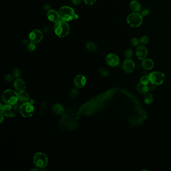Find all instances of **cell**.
I'll list each match as a JSON object with an SVG mask.
<instances>
[{
	"label": "cell",
	"instance_id": "obj_17",
	"mask_svg": "<svg viewBox=\"0 0 171 171\" xmlns=\"http://www.w3.org/2000/svg\"><path fill=\"white\" fill-rule=\"evenodd\" d=\"M130 7L132 11L133 12H138L140 11L142 9V6L140 2L137 0H133L130 2Z\"/></svg>",
	"mask_w": 171,
	"mask_h": 171
},
{
	"label": "cell",
	"instance_id": "obj_6",
	"mask_svg": "<svg viewBox=\"0 0 171 171\" xmlns=\"http://www.w3.org/2000/svg\"><path fill=\"white\" fill-rule=\"evenodd\" d=\"M19 111L24 118H29L32 116L34 111L32 104L29 102L23 103L19 106Z\"/></svg>",
	"mask_w": 171,
	"mask_h": 171
},
{
	"label": "cell",
	"instance_id": "obj_23",
	"mask_svg": "<svg viewBox=\"0 0 171 171\" xmlns=\"http://www.w3.org/2000/svg\"><path fill=\"white\" fill-rule=\"evenodd\" d=\"M98 73L100 76H102L103 77H106L109 76L110 72L105 68H100L98 70Z\"/></svg>",
	"mask_w": 171,
	"mask_h": 171
},
{
	"label": "cell",
	"instance_id": "obj_27",
	"mask_svg": "<svg viewBox=\"0 0 171 171\" xmlns=\"http://www.w3.org/2000/svg\"><path fill=\"white\" fill-rule=\"evenodd\" d=\"M12 74L15 78H18L20 76V70L18 68H14L12 71Z\"/></svg>",
	"mask_w": 171,
	"mask_h": 171
},
{
	"label": "cell",
	"instance_id": "obj_37",
	"mask_svg": "<svg viewBox=\"0 0 171 171\" xmlns=\"http://www.w3.org/2000/svg\"><path fill=\"white\" fill-rule=\"evenodd\" d=\"M38 170L37 168H34L31 170V171H38Z\"/></svg>",
	"mask_w": 171,
	"mask_h": 171
},
{
	"label": "cell",
	"instance_id": "obj_31",
	"mask_svg": "<svg viewBox=\"0 0 171 171\" xmlns=\"http://www.w3.org/2000/svg\"><path fill=\"white\" fill-rule=\"evenodd\" d=\"M78 91L76 89H73L70 92V97L72 98H76L78 95Z\"/></svg>",
	"mask_w": 171,
	"mask_h": 171
},
{
	"label": "cell",
	"instance_id": "obj_4",
	"mask_svg": "<svg viewBox=\"0 0 171 171\" xmlns=\"http://www.w3.org/2000/svg\"><path fill=\"white\" fill-rule=\"evenodd\" d=\"M142 16L138 12H133L127 18V22L132 27H139L142 24Z\"/></svg>",
	"mask_w": 171,
	"mask_h": 171
},
{
	"label": "cell",
	"instance_id": "obj_11",
	"mask_svg": "<svg viewBox=\"0 0 171 171\" xmlns=\"http://www.w3.org/2000/svg\"><path fill=\"white\" fill-rule=\"evenodd\" d=\"M123 68L127 73H132L135 68V63L130 59H127L123 61Z\"/></svg>",
	"mask_w": 171,
	"mask_h": 171
},
{
	"label": "cell",
	"instance_id": "obj_34",
	"mask_svg": "<svg viewBox=\"0 0 171 171\" xmlns=\"http://www.w3.org/2000/svg\"><path fill=\"white\" fill-rule=\"evenodd\" d=\"M82 1V0H71L72 3L76 6L79 5L81 3Z\"/></svg>",
	"mask_w": 171,
	"mask_h": 171
},
{
	"label": "cell",
	"instance_id": "obj_19",
	"mask_svg": "<svg viewBox=\"0 0 171 171\" xmlns=\"http://www.w3.org/2000/svg\"><path fill=\"white\" fill-rule=\"evenodd\" d=\"M52 110L57 115H62L64 111V109L62 105L59 103H55L52 106Z\"/></svg>",
	"mask_w": 171,
	"mask_h": 171
},
{
	"label": "cell",
	"instance_id": "obj_20",
	"mask_svg": "<svg viewBox=\"0 0 171 171\" xmlns=\"http://www.w3.org/2000/svg\"><path fill=\"white\" fill-rule=\"evenodd\" d=\"M19 100L20 102L22 103H27L29 100V94L25 92V91L19 92L18 93Z\"/></svg>",
	"mask_w": 171,
	"mask_h": 171
},
{
	"label": "cell",
	"instance_id": "obj_7",
	"mask_svg": "<svg viewBox=\"0 0 171 171\" xmlns=\"http://www.w3.org/2000/svg\"><path fill=\"white\" fill-rule=\"evenodd\" d=\"M150 81L155 86H159L164 82L165 76L162 72L155 71L150 74L149 76Z\"/></svg>",
	"mask_w": 171,
	"mask_h": 171
},
{
	"label": "cell",
	"instance_id": "obj_32",
	"mask_svg": "<svg viewBox=\"0 0 171 171\" xmlns=\"http://www.w3.org/2000/svg\"><path fill=\"white\" fill-rule=\"evenodd\" d=\"M14 78V77L12 74H8V75L6 76L5 77V81H6L7 82H12V81H13Z\"/></svg>",
	"mask_w": 171,
	"mask_h": 171
},
{
	"label": "cell",
	"instance_id": "obj_36",
	"mask_svg": "<svg viewBox=\"0 0 171 171\" xmlns=\"http://www.w3.org/2000/svg\"><path fill=\"white\" fill-rule=\"evenodd\" d=\"M28 40H23V44L24 45H28V43H29V42H28Z\"/></svg>",
	"mask_w": 171,
	"mask_h": 171
},
{
	"label": "cell",
	"instance_id": "obj_16",
	"mask_svg": "<svg viewBox=\"0 0 171 171\" xmlns=\"http://www.w3.org/2000/svg\"><path fill=\"white\" fill-rule=\"evenodd\" d=\"M154 66V63L150 59H145L142 62V68L146 70H151Z\"/></svg>",
	"mask_w": 171,
	"mask_h": 171
},
{
	"label": "cell",
	"instance_id": "obj_5",
	"mask_svg": "<svg viewBox=\"0 0 171 171\" xmlns=\"http://www.w3.org/2000/svg\"><path fill=\"white\" fill-rule=\"evenodd\" d=\"M33 162L36 167L44 168L48 164V157L43 152H37L33 157Z\"/></svg>",
	"mask_w": 171,
	"mask_h": 171
},
{
	"label": "cell",
	"instance_id": "obj_8",
	"mask_svg": "<svg viewBox=\"0 0 171 171\" xmlns=\"http://www.w3.org/2000/svg\"><path fill=\"white\" fill-rule=\"evenodd\" d=\"M16 105H8L4 106L2 109H0V113H3L7 117H14L17 113L18 108Z\"/></svg>",
	"mask_w": 171,
	"mask_h": 171
},
{
	"label": "cell",
	"instance_id": "obj_3",
	"mask_svg": "<svg viewBox=\"0 0 171 171\" xmlns=\"http://www.w3.org/2000/svg\"><path fill=\"white\" fill-rule=\"evenodd\" d=\"M60 20L69 22L75 17V12L71 7L64 6L61 7L58 11Z\"/></svg>",
	"mask_w": 171,
	"mask_h": 171
},
{
	"label": "cell",
	"instance_id": "obj_15",
	"mask_svg": "<svg viewBox=\"0 0 171 171\" xmlns=\"http://www.w3.org/2000/svg\"><path fill=\"white\" fill-rule=\"evenodd\" d=\"M14 86L15 88L19 91V92L25 91L26 89V83L22 79L18 78L16 79L14 82Z\"/></svg>",
	"mask_w": 171,
	"mask_h": 171
},
{
	"label": "cell",
	"instance_id": "obj_9",
	"mask_svg": "<svg viewBox=\"0 0 171 171\" xmlns=\"http://www.w3.org/2000/svg\"><path fill=\"white\" fill-rule=\"evenodd\" d=\"M43 38V33L39 29L33 30L29 35V41L35 44L40 42Z\"/></svg>",
	"mask_w": 171,
	"mask_h": 171
},
{
	"label": "cell",
	"instance_id": "obj_30",
	"mask_svg": "<svg viewBox=\"0 0 171 171\" xmlns=\"http://www.w3.org/2000/svg\"><path fill=\"white\" fill-rule=\"evenodd\" d=\"M140 11H141V14H140L142 15V16H147L150 13V9L148 8H147V7L142 8V9H141Z\"/></svg>",
	"mask_w": 171,
	"mask_h": 171
},
{
	"label": "cell",
	"instance_id": "obj_33",
	"mask_svg": "<svg viewBox=\"0 0 171 171\" xmlns=\"http://www.w3.org/2000/svg\"><path fill=\"white\" fill-rule=\"evenodd\" d=\"M83 1L87 5H93L97 0H83Z\"/></svg>",
	"mask_w": 171,
	"mask_h": 171
},
{
	"label": "cell",
	"instance_id": "obj_24",
	"mask_svg": "<svg viewBox=\"0 0 171 171\" xmlns=\"http://www.w3.org/2000/svg\"><path fill=\"white\" fill-rule=\"evenodd\" d=\"M149 38L147 36H143L140 38V44L141 45H143V46H145L147 44V43H149Z\"/></svg>",
	"mask_w": 171,
	"mask_h": 171
},
{
	"label": "cell",
	"instance_id": "obj_29",
	"mask_svg": "<svg viewBox=\"0 0 171 171\" xmlns=\"http://www.w3.org/2000/svg\"><path fill=\"white\" fill-rule=\"evenodd\" d=\"M125 57L127 59H131L133 57V52L132 50L128 49L125 51Z\"/></svg>",
	"mask_w": 171,
	"mask_h": 171
},
{
	"label": "cell",
	"instance_id": "obj_21",
	"mask_svg": "<svg viewBox=\"0 0 171 171\" xmlns=\"http://www.w3.org/2000/svg\"><path fill=\"white\" fill-rule=\"evenodd\" d=\"M86 48L89 51L94 52L98 49V46L93 42H88L86 44Z\"/></svg>",
	"mask_w": 171,
	"mask_h": 171
},
{
	"label": "cell",
	"instance_id": "obj_1",
	"mask_svg": "<svg viewBox=\"0 0 171 171\" xmlns=\"http://www.w3.org/2000/svg\"><path fill=\"white\" fill-rule=\"evenodd\" d=\"M54 32L59 37L64 38L69 33L70 27L67 22L60 20L55 23Z\"/></svg>",
	"mask_w": 171,
	"mask_h": 171
},
{
	"label": "cell",
	"instance_id": "obj_13",
	"mask_svg": "<svg viewBox=\"0 0 171 171\" xmlns=\"http://www.w3.org/2000/svg\"><path fill=\"white\" fill-rule=\"evenodd\" d=\"M73 82L74 84L77 88H82L84 87L86 82V77L81 74L78 75L75 77Z\"/></svg>",
	"mask_w": 171,
	"mask_h": 171
},
{
	"label": "cell",
	"instance_id": "obj_2",
	"mask_svg": "<svg viewBox=\"0 0 171 171\" xmlns=\"http://www.w3.org/2000/svg\"><path fill=\"white\" fill-rule=\"evenodd\" d=\"M2 98L3 101L6 104L15 105L17 103L19 96L15 91L7 89L2 94Z\"/></svg>",
	"mask_w": 171,
	"mask_h": 171
},
{
	"label": "cell",
	"instance_id": "obj_10",
	"mask_svg": "<svg viewBox=\"0 0 171 171\" xmlns=\"http://www.w3.org/2000/svg\"><path fill=\"white\" fill-rule=\"evenodd\" d=\"M106 63L111 67H116L120 63V58L116 54L110 53L106 57Z\"/></svg>",
	"mask_w": 171,
	"mask_h": 171
},
{
	"label": "cell",
	"instance_id": "obj_14",
	"mask_svg": "<svg viewBox=\"0 0 171 171\" xmlns=\"http://www.w3.org/2000/svg\"><path fill=\"white\" fill-rule=\"evenodd\" d=\"M47 16L49 20L52 22L56 23L58 21L60 20V16L59 13L54 10H50L48 11Z\"/></svg>",
	"mask_w": 171,
	"mask_h": 171
},
{
	"label": "cell",
	"instance_id": "obj_12",
	"mask_svg": "<svg viewBox=\"0 0 171 171\" xmlns=\"http://www.w3.org/2000/svg\"><path fill=\"white\" fill-rule=\"evenodd\" d=\"M137 57L140 60H144L146 58L148 54V51L145 46L140 45L138 47L135 51Z\"/></svg>",
	"mask_w": 171,
	"mask_h": 171
},
{
	"label": "cell",
	"instance_id": "obj_18",
	"mask_svg": "<svg viewBox=\"0 0 171 171\" xmlns=\"http://www.w3.org/2000/svg\"><path fill=\"white\" fill-rule=\"evenodd\" d=\"M136 88L139 93L141 94H144V95L147 94V93H148L149 90L148 86L142 84L141 83H139L137 84Z\"/></svg>",
	"mask_w": 171,
	"mask_h": 171
},
{
	"label": "cell",
	"instance_id": "obj_26",
	"mask_svg": "<svg viewBox=\"0 0 171 171\" xmlns=\"http://www.w3.org/2000/svg\"><path fill=\"white\" fill-rule=\"evenodd\" d=\"M27 48L28 51L29 52H33L36 49V46L35 43H33L30 42V43H28V44L27 45Z\"/></svg>",
	"mask_w": 171,
	"mask_h": 171
},
{
	"label": "cell",
	"instance_id": "obj_25",
	"mask_svg": "<svg viewBox=\"0 0 171 171\" xmlns=\"http://www.w3.org/2000/svg\"><path fill=\"white\" fill-rule=\"evenodd\" d=\"M150 82V81L149 76H144L140 78V83H141L142 84L147 86Z\"/></svg>",
	"mask_w": 171,
	"mask_h": 171
},
{
	"label": "cell",
	"instance_id": "obj_28",
	"mask_svg": "<svg viewBox=\"0 0 171 171\" xmlns=\"http://www.w3.org/2000/svg\"><path fill=\"white\" fill-rule=\"evenodd\" d=\"M131 44H132L133 46H138L139 44H140V39H139L138 38H135V37L132 38V40H131Z\"/></svg>",
	"mask_w": 171,
	"mask_h": 171
},
{
	"label": "cell",
	"instance_id": "obj_22",
	"mask_svg": "<svg viewBox=\"0 0 171 171\" xmlns=\"http://www.w3.org/2000/svg\"><path fill=\"white\" fill-rule=\"evenodd\" d=\"M153 95L151 93H147L145 94V99H144V101L146 104H150L152 103L153 101Z\"/></svg>",
	"mask_w": 171,
	"mask_h": 171
},
{
	"label": "cell",
	"instance_id": "obj_35",
	"mask_svg": "<svg viewBox=\"0 0 171 171\" xmlns=\"http://www.w3.org/2000/svg\"><path fill=\"white\" fill-rule=\"evenodd\" d=\"M1 113V123H2L4 120V115L3 113Z\"/></svg>",
	"mask_w": 171,
	"mask_h": 171
}]
</instances>
